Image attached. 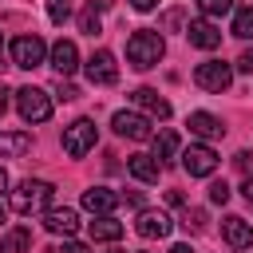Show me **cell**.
I'll return each instance as SVG.
<instances>
[{"instance_id": "16", "label": "cell", "mask_w": 253, "mask_h": 253, "mask_svg": "<svg viewBox=\"0 0 253 253\" xmlns=\"http://www.w3.org/2000/svg\"><path fill=\"white\" fill-rule=\"evenodd\" d=\"M186 126H190V134H198L202 142H210V138H221V134H225L221 119H217V115H210V111H194V115L186 119Z\"/></svg>"}, {"instance_id": "29", "label": "cell", "mask_w": 253, "mask_h": 253, "mask_svg": "<svg viewBox=\"0 0 253 253\" xmlns=\"http://www.w3.org/2000/svg\"><path fill=\"white\" fill-rule=\"evenodd\" d=\"M55 99H63V103H71V99H79V91H75V83H55Z\"/></svg>"}, {"instance_id": "34", "label": "cell", "mask_w": 253, "mask_h": 253, "mask_svg": "<svg viewBox=\"0 0 253 253\" xmlns=\"http://www.w3.org/2000/svg\"><path fill=\"white\" fill-rule=\"evenodd\" d=\"M241 194H245V202L253 206V178H245V182H241Z\"/></svg>"}, {"instance_id": "30", "label": "cell", "mask_w": 253, "mask_h": 253, "mask_svg": "<svg viewBox=\"0 0 253 253\" xmlns=\"http://www.w3.org/2000/svg\"><path fill=\"white\" fill-rule=\"evenodd\" d=\"M233 162H237V170H241L245 178H253V154H249V150H241V154H237Z\"/></svg>"}, {"instance_id": "40", "label": "cell", "mask_w": 253, "mask_h": 253, "mask_svg": "<svg viewBox=\"0 0 253 253\" xmlns=\"http://www.w3.org/2000/svg\"><path fill=\"white\" fill-rule=\"evenodd\" d=\"M111 253H123V249H111Z\"/></svg>"}, {"instance_id": "1", "label": "cell", "mask_w": 253, "mask_h": 253, "mask_svg": "<svg viewBox=\"0 0 253 253\" xmlns=\"http://www.w3.org/2000/svg\"><path fill=\"white\" fill-rule=\"evenodd\" d=\"M162 55H166V40H162L158 32H150V28H138V32L126 40V59H130V67H138V71L158 67Z\"/></svg>"}, {"instance_id": "28", "label": "cell", "mask_w": 253, "mask_h": 253, "mask_svg": "<svg viewBox=\"0 0 253 253\" xmlns=\"http://www.w3.org/2000/svg\"><path fill=\"white\" fill-rule=\"evenodd\" d=\"M229 194H233V190H229L225 182H210V202H213V206H225Z\"/></svg>"}, {"instance_id": "9", "label": "cell", "mask_w": 253, "mask_h": 253, "mask_svg": "<svg viewBox=\"0 0 253 253\" xmlns=\"http://www.w3.org/2000/svg\"><path fill=\"white\" fill-rule=\"evenodd\" d=\"M47 63L55 67L59 79H67V75H75V67H79V47H75L71 40H55V43L47 47Z\"/></svg>"}, {"instance_id": "33", "label": "cell", "mask_w": 253, "mask_h": 253, "mask_svg": "<svg viewBox=\"0 0 253 253\" xmlns=\"http://www.w3.org/2000/svg\"><path fill=\"white\" fill-rule=\"evenodd\" d=\"M162 0H130V8H138V12H150V8H158Z\"/></svg>"}, {"instance_id": "5", "label": "cell", "mask_w": 253, "mask_h": 253, "mask_svg": "<svg viewBox=\"0 0 253 253\" xmlns=\"http://www.w3.org/2000/svg\"><path fill=\"white\" fill-rule=\"evenodd\" d=\"M43 59H47V43H43L36 32H28V36H16V40H12V63H16V67L32 71V67H40Z\"/></svg>"}, {"instance_id": "19", "label": "cell", "mask_w": 253, "mask_h": 253, "mask_svg": "<svg viewBox=\"0 0 253 253\" xmlns=\"http://www.w3.org/2000/svg\"><path fill=\"white\" fill-rule=\"evenodd\" d=\"M123 237V221H115L111 213H95L91 221V241H119Z\"/></svg>"}, {"instance_id": "36", "label": "cell", "mask_w": 253, "mask_h": 253, "mask_svg": "<svg viewBox=\"0 0 253 253\" xmlns=\"http://www.w3.org/2000/svg\"><path fill=\"white\" fill-rule=\"evenodd\" d=\"M166 253H194V249H190V245H186V241H178V245H170V249H166Z\"/></svg>"}, {"instance_id": "18", "label": "cell", "mask_w": 253, "mask_h": 253, "mask_svg": "<svg viewBox=\"0 0 253 253\" xmlns=\"http://www.w3.org/2000/svg\"><path fill=\"white\" fill-rule=\"evenodd\" d=\"M126 170H130V178H138V182H158L162 162H158L154 154H130V158H126Z\"/></svg>"}, {"instance_id": "12", "label": "cell", "mask_w": 253, "mask_h": 253, "mask_svg": "<svg viewBox=\"0 0 253 253\" xmlns=\"http://www.w3.org/2000/svg\"><path fill=\"white\" fill-rule=\"evenodd\" d=\"M130 103H134L138 111H146L150 119H170V103H166L154 87H138V91H130Z\"/></svg>"}, {"instance_id": "21", "label": "cell", "mask_w": 253, "mask_h": 253, "mask_svg": "<svg viewBox=\"0 0 253 253\" xmlns=\"http://www.w3.org/2000/svg\"><path fill=\"white\" fill-rule=\"evenodd\" d=\"M150 138H154V158L158 162H170L178 154V134L170 126H158V134H150Z\"/></svg>"}, {"instance_id": "38", "label": "cell", "mask_w": 253, "mask_h": 253, "mask_svg": "<svg viewBox=\"0 0 253 253\" xmlns=\"http://www.w3.org/2000/svg\"><path fill=\"white\" fill-rule=\"evenodd\" d=\"M8 190V174H4V166H0V194Z\"/></svg>"}, {"instance_id": "7", "label": "cell", "mask_w": 253, "mask_h": 253, "mask_svg": "<svg viewBox=\"0 0 253 253\" xmlns=\"http://www.w3.org/2000/svg\"><path fill=\"white\" fill-rule=\"evenodd\" d=\"M182 170H186L190 178H210V174L217 170V154H213V146H206V142L186 146V150H182Z\"/></svg>"}, {"instance_id": "6", "label": "cell", "mask_w": 253, "mask_h": 253, "mask_svg": "<svg viewBox=\"0 0 253 253\" xmlns=\"http://www.w3.org/2000/svg\"><path fill=\"white\" fill-rule=\"evenodd\" d=\"M194 83H198L202 91L221 95V91L233 83V67H229V63H221V59H206V63H198V67H194Z\"/></svg>"}, {"instance_id": "11", "label": "cell", "mask_w": 253, "mask_h": 253, "mask_svg": "<svg viewBox=\"0 0 253 253\" xmlns=\"http://www.w3.org/2000/svg\"><path fill=\"white\" fill-rule=\"evenodd\" d=\"M134 229H138V237L154 241V237H170L174 221H170L162 210H142V213H138V221H134Z\"/></svg>"}, {"instance_id": "37", "label": "cell", "mask_w": 253, "mask_h": 253, "mask_svg": "<svg viewBox=\"0 0 253 253\" xmlns=\"http://www.w3.org/2000/svg\"><path fill=\"white\" fill-rule=\"evenodd\" d=\"M91 4H95V8H99V12H107V8H111V4H115V0H91Z\"/></svg>"}, {"instance_id": "25", "label": "cell", "mask_w": 253, "mask_h": 253, "mask_svg": "<svg viewBox=\"0 0 253 253\" xmlns=\"http://www.w3.org/2000/svg\"><path fill=\"white\" fill-rule=\"evenodd\" d=\"M79 32H87V36L99 32V8H95V4H87V8L79 12Z\"/></svg>"}, {"instance_id": "27", "label": "cell", "mask_w": 253, "mask_h": 253, "mask_svg": "<svg viewBox=\"0 0 253 253\" xmlns=\"http://www.w3.org/2000/svg\"><path fill=\"white\" fill-rule=\"evenodd\" d=\"M47 16H51V24H63V20L71 16V8H67V0H47Z\"/></svg>"}, {"instance_id": "23", "label": "cell", "mask_w": 253, "mask_h": 253, "mask_svg": "<svg viewBox=\"0 0 253 253\" xmlns=\"http://www.w3.org/2000/svg\"><path fill=\"white\" fill-rule=\"evenodd\" d=\"M233 36L253 40V8H241V12L233 16Z\"/></svg>"}, {"instance_id": "32", "label": "cell", "mask_w": 253, "mask_h": 253, "mask_svg": "<svg viewBox=\"0 0 253 253\" xmlns=\"http://www.w3.org/2000/svg\"><path fill=\"white\" fill-rule=\"evenodd\" d=\"M237 71L253 75V51H241V55H237Z\"/></svg>"}, {"instance_id": "15", "label": "cell", "mask_w": 253, "mask_h": 253, "mask_svg": "<svg viewBox=\"0 0 253 253\" xmlns=\"http://www.w3.org/2000/svg\"><path fill=\"white\" fill-rule=\"evenodd\" d=\"M186 36H190V43L202 47V51H213V47L221 43V28H217L213 20H194V24L186 28Z\"/></svg>"}, {"instance_id": "26", "label": "cell", "mask_w": 253, "mask_h": 253, "mask_svg": "<svg viewBox=\"0 0 253 253\" xmlns=\"http://www.w3.org/2000/svg\"><path fill=\"white\" fill-rule=\"evenodd\" d=\"M182 225H186V229H194V233H198V229H206V210H186V213H182Z\"/></svg>"}, {"instance_id": "14", "label": "cell", "mask_w": 253, "mask_h": 253, "mask_svg": "<svg viewBox=\"0 0 253 253\" xmlns=\"http://www.w3.org/2000/svg\"><path fill=\"white\" fill-rule=\"evenodd\" d=\"M221 237L229 249H253V225L245 217H225L221 221Z\"/></svg>"}, {"instance_id": "39", "label": "cell", "mask_w": 253, "mask_h": 253, "mask_svg": "<svg viewBox=\"0 0 253 253\" xmlns=\"http://www.w3.org/2000/svg\"><path fill=\"white\" fill-rule=\"evenodd\" d=\"M0 221H4V206H0Z\"/></svg>"}, {"instance_id": "13", "label": "cell", "mask_w": 253, "mask_h": 253, "mask_svg": "<svg viewBox=\"0 0 253 253\" xmlns=\"http://www.w3.org/2000/svg\"><path fill=\"white\" fill-rule=\"evenodd\" d=\"M43 229L47 233H55V237H71L75 229H79V213L75 210H43Z\"/></svg>"}, {"instance_id": "20", "label": "cell", "mask_w": 253, "mask_h": 253, "mask_svg": "<svg viewBox=\"0 0 253 253\" xmlns=\"http://www.w3.org/2000/svg\"><path fill=\"white\" fill-rule=\"evenodd\" d=\"M32 249V229L28 225H16L0 237V253H28Z\"/></svg>"}, {"instance_id": "22", "label": "cell", "mask_w": 253, "mask_h": 253, "mask_svg": "<svg viewBox=\"0 0 253 253\" xmlns=\"http://www.w3.org/2000/svg\"><path fill=\"white\" fill-rule=\"evenodd\" d=\"M32 150V134H0V158H20Z\"/></svg>"}, {"instance_id": "35", "label": "cell", "mask_w": 253, "mask_h": 253, "mask_svg": "<svg viewBox=\"0 0 253 253\" xmlns=\"http://www.w3.org/2000/svg\"><path fill=\"white\" fill-rule=\"evenodd\" d=\"M8 95H12V91H8V83H0V115H4V107H8Z\"/></svg>"}, {"instance_id": "3", "label": "cell", "mask_w": 253, "mask_h": 253, "mask_svg": "<svg viewBox=\"0 0 253 253\" xmlns=\"http://www.w3.org/2000/svg\"><path fill=\"white\" fill-rule=\"evenodd\" d=\"M16 111H20V119L24 123H47L51 119V95L43 91V87H20L16 91Z\"/></svg>"}, {"instance_id": "4", "label": "cell", "mask_w": 253, "mask_h": 253, "mask_svg": "<svg viewBox=\"0 0 253 253\" xmlns=\"http://www.w3.org/2000/svg\"><path fill=\"white\" fill-rule=\"evenodd\" d=\"M95 142H99V130H95V123H91V119H75L71 126H63V150H67L71 158L91 154V150H95Z\"/></svg>"}, {"instance_id": "24", "label": "cell", "mask_w": 253, "mask_h": 253, "mask_svg": "<svg viewBox=\"0 0 253 253\" xmlns=\"http://www.w3.org/2000/svg\"><path fill=\"white\" fill-rule=\"evenodd\" d=\"M198 8H202V16H206V20H217V16L233 12V0H198Z\"/></svg>"}, {"instance_id": "41", "label": "cell", "mask_w": 253, "mask_h": 253, "mask_svg": "<svg viewBox=\"0 0 253 253\" xmlns=\"http://www.w3.org/2000/svg\"><path fill=\"white\" fill-rule=\"evenodd\" d=\"M0 51H4V40H0Z\"/></svg>"}, {"instance_id": "31", "label": "cell", "mask_w": 253, "mask_h": 253, "mask_svg": "<svg viewBox=\"0 0 253 253\" xmlns=\"http://www.w3.org/2000/svg\"><path fill=\"white\" fill-rule=\"evenodd\" d=\"M51 253H91V249H87L83 241H63V245H55Z\"/></svg>"}, {"instance_id": "2", "label": "cell", "mask_w": 253, "mask_h": 253, "mask_svg": "<svg viewBox=\"0 0 253 253\" xmlns=\"http://www.w3.org/2000/svg\"><path fill=\"white\" fill-rule=\"evenodd\" d=\"M51 198H55V186H51V182H43V178H24V182L12 190V210H16V213H40V210L51 206Z\"/></svg>"}, {"instance_id": "8", "label": "cell", "mask_w": 253, "mask_h": 253, "mask_svg": "<svg viewBox=\"0 0 253 253\" xmlns=\"http://www.w3.org/2000/svg\"><path fill=\"white\" fill-rule=\"evenodd\" d=\"M111 126H115V134H123V138H134V142H146V138L154 134V126H150V115H138V111H119V115L111 119Z\"/></svg>"}, {"instance_id": "17", "label": "cell", "mask_w": 253, "mask_h": 253, "mask_svg": "<svg viewBox=\"0 0 253 253\" xmlns=\"http://www.w3.org/2000/svg\"><path fill=\"white\" fill-rule=\"evenodd\" d=\"M115 206H119V194L115 190H107V186L83 190V210L87 213H115Z\"/></svg>"}, {"instance_id": "10", "label": "cell", "mask_w": 253, "mask_h": 253, "mask_svg": "<svg viewBox=\"0 0 253 253\" xmlns=\"http://www.w3.org/2000/svg\"><path fill=\"white\" fill-rule=\"evenodd\" d=\"M83 71H87V83H95V87H111L119 79V63H115L111 51H95Z\"/></svg>"}]
</instances>
